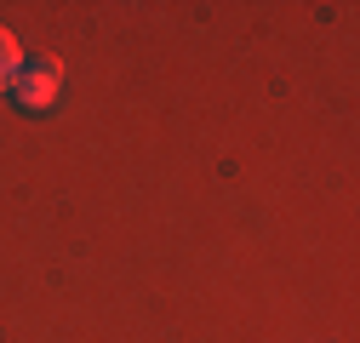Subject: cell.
<instances>
[{
  "mask_svg": "<svg viewBox=\"0 0 360 343\" xmlns=\"http://www.w3.org/2000/svg\"><path fill=\"white\" fill-rule=\"evenodd\" d=\"M58 92H63V63H58V58H23V69H18V80H12L18 109L40 115V109L58 103Z\"/></svg>",
  "mask_w": 360,
  "mask_h": 343,
  "instance_id": "obj_1",
  "label": "cell"
},
{
  "mask_svg": "<svg viewBox=\"0 0 360 343\" xmlns=\"http://www.w3.org/2000/svg\"><path fill=\"white\" fill-rule=\"evenodd\" d=\"M23 69V52H18V34L12 29H0V92H12V80Z\"/></svg>",
  "mask_w": 360,
  "mask_h": 343,
  "instance_id": "obj_2",
  "label": "cell"
}]
</instances>
